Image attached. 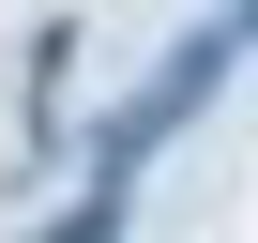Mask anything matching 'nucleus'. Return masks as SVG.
<instances>
[{
  "label": "nucleus",
  "instance_id": "1",
  "mask_svg": "<svg viewBox=\"0 0 258 243\" xmlns=\"http://www.w3.org/2000/svg\"><path fill=\"white\" fill-rule=\"evenodd\" d=\"M243 46H258V0H228V16H213V31H182V46H167V76H152L137 106H121V137H106V183H137V167H152V152L182 137V122L213 106V76H228Z\"/></svg>",
  "mask_w": 258,
  "mask_h": 243
}]
</instances>
